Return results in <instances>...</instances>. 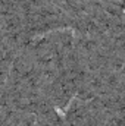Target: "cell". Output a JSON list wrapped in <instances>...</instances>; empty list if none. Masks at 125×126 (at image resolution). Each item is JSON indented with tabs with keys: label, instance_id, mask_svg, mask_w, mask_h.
I'll return each instance as SVG.
<instances>
[{
	"label": "cell",
	"instance_id": "cell-1",
	"mask_svg": "<svg viewBox=\"0 0 125 126\" xmlns=\"http://www.w3.org/2000/svg\"><path fill=\"white\" fill-rule=\"evenodd\" d=\"M55 110H56V113L62 117V120H66V111L63 110V109H59V107H55Z\"/></svg>",
	"mask_w": 125,
	"mask_h": 126
}]
</instances>
